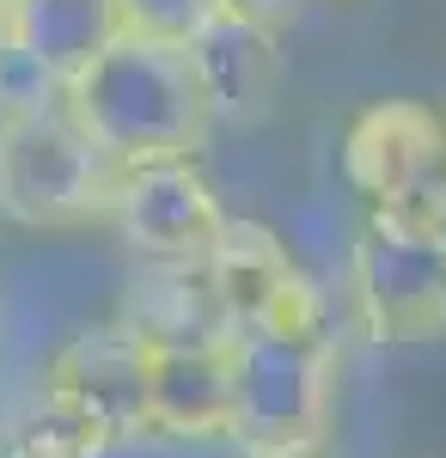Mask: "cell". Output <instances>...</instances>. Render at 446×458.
<instances>
[{"instance_id":"1","label":"cell","mask_w":446,"mask_h":458,"mask_svg":"<svg viewBox=\"0 0 446 458\" xmlns=\"http://www.w3.org/2000/svg\"><path fill=\"white\" fill-rule=\"evenodd\" d=\"M68 110L129 172L159 159H196V147L214 129L190 43H159L135 31H123L68 86Z\"/></svg>"},{"instance_id":"2","label":"cell","mask_w":446,"mask_h":458,"mask_svg":"<svg viewBox=\"0 0 446 458\" xmlns=\"http://www.w3.org/2000/svg\"><path fill=\"white\" fill-rule=\"evenodd\" d=\"M129 165L92 141L68 92L43 110L0 116V214L19 226H86L123 202Z\"/></svg>"},{"instance_id":"3","label":"cell","mask_w":446,"mask_h":458,"mask_svg":"<svg viewBox=\"0 0 446 458\" xmlns=\"http://www.w3.org/2000/svg\"><path fill=\"white\" fill-rule=\"evenodd\" d=\"M239 360V416L233 446L244 458H318L337 410V343L294 330H244Z\"/></svg>"},{"instance_id":"4","label":"cell","mask_w":446,"mask_h":458,"mask_svg":"<svg viewBox=\"0 0 446 458\" xmlns=\"http://www.w3.org/2000/svg\"><path fill=\"white\" fill-rule=\"evenodd\" d=\"M343 183L367 214H398L441 233L446 214V105L434 98H373L343 129Z\"/></svg>"},{"instance_id":"5","label":"cell","mask_w":446,"mask_h":458,"mask_svg":"<svg viewBox=\"0 0 446 458\" xmlns=\"http://www.w3.org/2000/svg\"><path fill=\"white\" fill-rule=\"evenodd\" d=\"M348 306L379 349L434 343L446 330V233L367 214L348 250Z\"/></svg>"},{"instance_id":"6","label":"cell","mask_w":446,"mask_h":458,"mask_svg":"<svg viewBox=\"0 0 446 458\" xmlns=\"http://www.w3.org/2000/svg\"><path fill=\"white\" fill-rule=\"evenodd\" d=\"M43 397L73 416L99 446H129L153 434V343L123 318L73 330L49 354Z\"/></svg>"},{"instance_id":"7","label":"cell","mask_w":446,"mask_h":458,"mask_svg":"<svg viewBox=\"0 0 446 458\" xmlns=\"http://www.w3.org/2000/svg\"><path fill=\"white\" fill-rule=\"evenodd\" d=\"M208 269H214V287H220L227 312L239 324V336L244 330H294V336H324L330 330V306H324L318 282L257 220H227Z\"/></svg>"},{"instance_id":"8","label":"cell","mask_w":446,"mask_h":458,"mask_svg":"<svg viewBox=\"0 0 446 458\" xmlns=\"http://www.w3.org/2000/svg\"><path fill=\"white\" fill-rule=\"evenodd\" d=\"M116 220L147 263H208L233 214L220 208L214 183L190 159H159L129 172Z\"/></svg>"},{"instance_id":"9","label":"cell","mask_w":446,"mask_h":458,"mask_svg":"<svg viewBox=\"0 0 446 458\" xmlns=\"http://www.w3.org/2000/svg\"><path fill=\"white\" fill-rule=\"evenodd\" d=\"M190 62H196V80H202V98L214 110V123L257 129L275 110V92H281V31L233 19V13H214L196 31V43H190Z\"/></svg>"},{"instance_id":"10","label":"cell","mask_w":446,"mask_h":458,"mask_svg":"<svg viewBox=\"0 0 446 458\" xmlns=\"http://www.w3.org/2000/svg\"><path fill=\"white\" fill-rule=\"evenodd\" d=\"M233 343L153 349V434H172V440H233V416H239V360H233Z\"/></svg>"},{"instance_id":"11","label":"cell","mask_w":446,"mask_h":458,"mask_svg":"<svg viewBox=\"0 0 446 458\" xmlns=\"http://www.w3.org/2000/svg\"><path fill=\"white\" fill-rule=\"evenodd\" d=\"M123 324L141 330L153 349H190V343H233L239 336L208 263H147L141 282L129 287Z\"/></svg>"},{"instance_id":"12","label":"cell","mask_w":446,"mask_h":458,"mask_svg":"<svg viewBox=\"0 0 446 458\" xmlns=\"http://www.w3.org/2000/svg\"><path fill=\"white\" fill-rule=\"evenodd\" d=\"M123 37L116 0H6V43L73 86Z\"/></svg>"},{"instance_id":"13","label":"cell","mask_w":446,"mask_h":458,"mask_svg":"<svg viewBox=\"0 0 446 458\" xmlns=\"http://www.w3.org/2000/svg\"><path fill=\"white\" fill-rule=\"evenodd\" d=\"M99 453H104L99 440L73 422V416H62L49 397H37V410L6 440V458H99Z\"/></svg>"},{"instance_id":"14","label":"cell","mask_w":446,"mask_h":458,"mask_svg":"<svg viewBox=\"0 0 446 458\" xmlns=\"http://www.w3.org/2000/svg\"><path fill=\"white\" fill-rule=\"evenodd\" d=\"M123 31L159 37V43H196L208 19L220 13V0H116Z\"/></svg>"},{"instance_id":"15","label":"cell","mask_w":446,"mask_h":458,"mask_svg":"<svg viewBox=\"0 0 446 458\" xmlns=\"http://www.w3.org/2000/svg\"><path fill=\"white\" fill-rule=\"evenodd\" d=\"M62 92L68 86L43 68V62H31L19 43H0V116L6 110H43V105H56Z\"/></svg>"},{"instance_id":"16","label":"cell","mask_w":446,"mask_h":458,"mask_svg":"<svg viewBox=\"0 0 446 458\" xmlns=\"http://www.w3.org/2000/svg\"><path fill=\"white\" fill-rule=\"evenodd\" d=\"M300 6H306V0H220V13L251 19V25H270V31H281V25H287Z\"/></svg>"},{"instance_id":"17","label":"cell","mask_w":446,"mask_h":458,"mask_svg":"<svg viewBox=\"0 0 446 458\" xmlns=\"http://www.w3.org/2000/svg\"><path fill=\"white\" fill-rule=\"evenodd\" d=\"M0 43H6V0H0Z\"/></svg>"},{"instance_id":"18","label":"cell","mask_w":446,"mask_h":458,"mask_svg":"<svg viewBox=\"0 0 446 458\" xmlns=\"http://www.w3.org/2000/svg\"><path fill=\"white\" fill-rule=\"evenodd\" d=\"M441 105H446V98H441Z\"/></svg>"}]
</instances>
